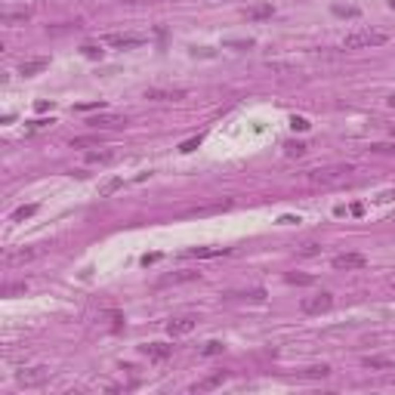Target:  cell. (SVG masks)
Segmentation results:
<instances>
[{"label": "cell", "mask_w": 395, "mask_h": 395, "mask_svg": "<svg viewBox=\"0 0 395 395\" xmlns=\"http://www.w3.org/2000/svg\"><path fill=\"white\" fill-rule=\"evenodd\" d=\"M352 167L349 164H340V167H324V170H312L309 173V182L312 185H321V188H331V185H343L352 179Z\"/></svg>", "instance_id": "6da1fadb"}, {"label": "cell", "mask_w": 395, "mask_h": 395, "mask_svg": "<svg viewBox=\"0 0 395 395\" xmlns=\"http://www.w3.org/2000/svg\"><path fill=\"white\" fill-rule=\"evenodd\" d=\"M383 43H389V34L380 28H361V31L346 34V40H343L346 49H370V46H383Z\"/></svg>", "instance_id": "7a4b0ae2"}, {"label": "cell", "mask_w": 395, "mask_h": 395, "mask_svg": "<svg viewBox=\"0 0 395 395\" xmlns=\"http://www.w3.org/2000/svg\"><path fill=\"white\" fill-rule=\"evenodd\" d=\"M331 306H334V293H327V290H321V293L306 296V300H303V312L306 315H321V312H327Z\"/></svg>", "instance_id": "3957f363"}, {"label": "cell", "mask_w": 395, "mask_h": 395, "mask_svg": "<svg viewBox=\"0 0 395 395\" xmlns=\"http://www.w3.org/2000/svg\"><path fill=\"white\" fill-rule=\"evenodd\" d=\"M201 278V272H191V269H182V272H170V275H161L158 278V290L161 287H173V284H188V281H198Z\"/></svg>", "instance_id": "277c9868"}, {"label": "cell", "mask_w": 395, "mask_h": 395, "mask_svg": "<svg viewBox=\"0 0 395 395\" xmlns=\"http://www.w3.org/2000/svg\"><path fill=\"white\" fill-rule=\"evenodd\" d=\"M194 324H198L194 315H176V318L167 321V334H170V337H185V334L194 331Z\"/></svg>", "instance_id": "5b68a950"}, {"label": "cell", "mask_w": 395, "mask_h": 395, "mask_svg": "<svg viewBox=\"0 0 395 395\" xmlns=\"http://www.w3.org/2000/svg\"><path fill=\"white\" fill-rule=\"evenodd\" d=\"M16 380H19V386H43L49 380V370L46 367H28V370H19Z\"/></svg>", "instance_id": "8992f818"}, {"label": "cell", "mask_w": 395, "mask_h": 395, "mask_svg": "<svg viewBox=\"0 0 395 395\" xmlns=\"http://www.w3.org/2000/svg\"><path fill=\"white\" fill-rule=\"evenodd\" d=\"M232 253V247H188V250H182V256L188 259H213V256H226Z\"/></svg>", "instance_id": "52a82bcc"}, {"label": "cell", "mask_w": 395, "mask_h": 395, "mask_svg": "<svg viewBox=\"0 0 395 395\" xmlns=\"http://www.w3.org/2000/svg\"><path fill=\"white\" fill-rule=\"evenodd\" d=\"M105 43H111L117 49H133V46H142L145 37L142 34H105Z\"/></svg>", "instance_id": "ba28073f"}, {"label": "cell", "mask_w": 395, "mask_h": 395, "mask_svg": "<svg viewBox=\"0 0 395 395\" xmlns=\"http://www.w3.org/2000/svg\"><path fill=\"white\" fill-rule=\"evenodd\" d=\"M367 266V259L361 256V253H340V256H334V269H346V272H349V269H364Z\"/></svg>", "instance_id": "9c48e42d"}, {"label": "cell", "mask_w": 395, "mask_h": 395, "mask_svg": "<svg viewBox=\"0 0 395 395\" xmlns=\"http://www.w3.org/2000/svg\"><path fill=\"white\" fill-rule=\"evenodd\" d=\"M93 130H117V127H123L127 123V117H117V114H102V117H90L87 120Z\"/></svg>", "instance_id": "30bf717a"}, {"label": "cell", "mask_w": 395, "mask_h": 395, "mask_svg": "<svg viewBox=\"0 0 395 395\" xmlns=\"http://www.w3.org/2000/svg\"><path fill=\"white\" fill-rule=\"evenodd\" d=\"M185 96H188L185 90H158V87L145 90V99H155V102H176V99H185Z\"/></svg>", "instance_id": "8fae6325"}, {"label": "cell", "mask_w": 395, "mask_h": 395, "mask_svg": "<svg viewBox=\"0 0 395 395\" xmlns=\"http://www.w3.org/2000/svg\"><path fill=\"white\" fill-rule=\"evenodd\" d=\"M170 352H173V346H167V343H145L142 346V355H148L152 361H164V358H170Z\"/></svg>", "instance_id": "7c38bea8"}, {"label": "cell", "mask_w": 395, "mask_h": 395, "mask_svg": "<svg viewBox=\"0 0 395 395\" xmlns=\"http://www.w3.org/2000/svg\"><path fill=\"white\" fill-rule=\"evenodd\" d=\"M229 380V374L226 370H216V374H210V377H204L201 383H194V392H210V389H219L222 383Z\"/></svg>", "instance_id": "4fadbf2b"}, {"label": "cell", "mask_w": 395, "mask_h": 395, "mask_svg": "<svg viewBox=\"0 0 395 395\" xmlns=\"http://www.w3.org/2000/svg\"><path fill=\"white\" fill-rule=\"evenodd\" d=\"M46 65H49V59H28V62L19 65V74H25V78H34V74H40Z\"/></svg>", "instance_id": "5bb4252c"}, {"label": "cell", "mask_w": 395, "mask_h": 395, "mask_svg": "<svg viewBox=\"0 0 395 395\" xmlns=\"http://www.w3.org/2000/svg\"><path fill=\"white\" fill-rule=\"evenodd\" d=\"M244 16L250 19V22H262V19H272V16H275V7H272V4H259V7H250Z\"/></svg>", "instance_id": "9a60e30c"}, {"label": "cell", "mask_w": 395, "mask_h": 395, "mask_svg": "<svg viewBox=\"0 0 395 395\" xmlns=\"http://www.w3.org/2000/svg\"><path fill=\"white\" fill-rule=\"evenodd\" d=\"M232 207V201H219V204H204V207H191V210H185L182 216H204V213H216V210H229Z\"/></svg>", "instance_id": "2e32d148"}, {"label": "cell", "mask_w": 395, "mask_h": 395, "mask_svg": "<svg viewBox=\"0 0 395 395\" xmlns=\"http://www.w3.org/2000/svg\"><path fill=\"white\" fill-rule=\"evenodd\" d=\"M40 250L37 247H28V250H16V253H10L7 256V266H19V262H28V259H34Z\"/></svg>", "instance_id": "e0dca14e"}, {"label": "cell", "mask_w": 395, "mask_h": 395, "mask_svg": "<svg viewBox=\"0 0 395 395\" xmlns=\"http://www.w3.org/2000/svg\"><path fill=\"white\" fill-rule=\"evenodd\" d=\"M364 367H370V370H392L395 364H392V358H377V355L370 358V355H367V358H364Z\"/></svg>", "instance_id": "ac0fdd59"}, {"label": "cell", "mask_w": 395, "mask_h": 395, "mask_svg": "<svg viewBox=\"0 0 395 395\" xmlns=\"http://www.w3.org/2000/svg\"><path fill=\"white\" fill-rule=\"evenodd\" d=\"M331 374V367L327 364H315V367H306V370H300V377H312V380H318V377H327Z\"/></svg>", "instance_id": "d6986e66"}, {"label": "cell", "mask_w": 395, "mask_h": 395, "mask_svg": "<svg viewBox=\"0 0 395 395\" xmlns=\"http://www.w3.org/2000/svg\"><path fill=\"white\" fill-rule=\"evenodd\" d=\"M114 155L111 152H87V164H111Z\"/></svg>", "instance_id": "ffe728a7"}, {"label": "cell", "mask_w": 395, "mask_h": 395, "mask_svg": "<svg viewBox=\"0 0 395 395\" xmlns=\"http://www.w3.org/2000/svg\"><path fill=\"white\" fill-rule=\"evenodd\" d=\"M117 188H123V179H117V176H114V179H108L102 188H99V198H108V194H114Z\"/></svg>", "instance_id": "44dd1931"}, {"label": "cell", "mask_w": 395, "mask_h": 395, "mask_svg": "<svg viewBox=\"0 0 395 395\" xmlns=\"http://www.w3.org/2000/svg\"><path fill=\"white\" fill-rule=\"evenodd\" d=\"M34 213H37V204H25V207H19V210L13 213V222H22V219L34 216Z\"/></svg>", "instance_id": "7402d4cb"}, {"label": "cell", "mask_w": 395, "mask_h": 395, "mask_svg": "<svg viewBox=\"0 0 395 395\" xmlns=\"http://www.w3.org/2000/svg\"><path fill=\"white\" fill-rule=\"evenodd\" d=\"M53 123H56L53 117H49V120H46V117H40V120H31L28 127H25V133H37V130H46V127H53Z\"/></svg>", "instance_id": "603a6c76"}, {"label": "cell", "mask_w": 395, "mask_h": 395, "mask_svg": "<svg viewBox=\"0 0 395 395\" xmlns=\"http://www.w3.org/2000/svg\"><path fill=\"white\" fill-rule=\"evenodd\" d=\"M81 53H84L87 59H102V46H96V43H84V46H81Z\"/></svg>", "instance_id": "cb8c5ba5"}, {"label": "cell", "mask_w": 395, "mask_h": 395, "mask_svg": "<svg viewBox=\"0 0 395 395\" xmlns=\"http://www.w3.org/2000/svg\"><path fill=\"white\" fill-rule=\"evenodd\" d=\"M284 148H287V155H290V158H300V155H306V148H309V145H306V142H287Z\"/></svg>", "instance_id": "d4e9b609"}, {"label": "cell", "mask_w": 395, "mask_h": 395, "mask_svg": "<svg viewBox=\"0 0 395 395\" xmlns=\"http://www.w3.org/2000/svg\"><path fill=\"white\" fill-rule=\"evenodd\" d=\"M370 152L374 155H395V142H377V145H370Z\"/></svg>", "instance_id": "484cf974"}, {"label": "cell", "mask_w": 395, "mask_h": 395, "mask_svg": "<svg viewBox=\"0 0 395 395\" xmlns=\"http://www.w3.org/2000/svg\"><path fill=\"white\" fill-rule=\"evenodd\" d=\"M226 346H222L219 340H210V343H204V349H201V355H219Z\"/></svg>", "instance_id": "4316f807"}, {"label": "cell", "mask_w": 395, "mask_h": 395, "mask_svg": "<svg viewBox=\"0 0 395 395\" xmlns=\"http://www.w3.org/2000/svg\"><path fill=\"white\" fill-rule=\"evenodd\" d=\"M25 290H28V284L16 281V284H7V287H4V296H16V293H25Z\"/></svg>", "instance_id": "83f0119b"}, {"label": "cell", "mask_w": 395, "mask_h": 395, "mask_svg": "<svg viewBox=\"0 0 395 395\" xmlns=\"http://www.w3.org/2000/svg\"><path fill=\"white\" fill-rule=\"evenodd\" d=\"M334 16H346V19H355L358 16V7H334Z\"/></svg>", "instance_id": "f1b7e54d"}, {"label": "cell", "mask_w": 395, "mask_h": 395, "mask_svg": "<svg viewBox=\"0 0 395 395\" xmlns=\"http://www.w3.org/2000/svg\"><path fill=\"white\" fill-rule=\"evenodd\" d=\"M284 281H287V284H303V287H306V284H312L315 278H312V275H293V272H290Z\"/></svg>", "instance_id": "f546056e"}, {"label": "cell", "mask_w": 395, "mask_h": 395, "mask_svg": "<svg viewBox=\"0 0 395 395\" xmlns=\"http://www.w3.org/2000/svg\"><path fill=\"white\" fill-rule=\"evenodd\" d=\"M99 139L96 136H78V139H71V148H87V145H96Z\"/></svg>", "instance_id": "4dcf8cb0"}, {"label": "cell", "mask_w": 395, "mask_h": 395, "mask_svg": "<svg viewBox=\"0 0 395 395\" xmlns=\"http://www.w3.org/2000/svg\"><path fill=\"white\" fill-rule=\"evenodd\" d=\"M198 145H201V136H191V139H185V142L179 145V152H182V155H188V152H194Z\"/></svg>", "instance_id": "1f68e13d"}, {"label": "cell", "mask_w": 395, "mask_h": 395, "mask_svg": "<svg viewBox=\"0 0 395 395\" xmlns=\"http://www.w3.org/2000/svg\"><path fill=\"white\" fill-rule=\"evenodd\" d=\"M300 253H303V256H315V253H321V244H315V241H306V244L300 247Z\"/></svg>", "instance_id": "d6a6232c"}, {"label": "cell", "mask_w": 395, "mask_h": 395, "mask_svg": "<svg viewBox=\"0 0 395 395\" xmlns=\"http://www.w3.org/2000/svg\"><path fill=\"white\" fill-rule=\"evenodd\" d=\"M290 127H293V130H300V133H303V130H309V127H312V123H309V120H306V117H300V114H293V117H290Z\"/></svg>", "instance_id": "836d02e7"}, {"label": "cell", "mask_w": 395, "mask_h": 395, "mask_svg": "<svg viewBox=\"0 0 395 395\" xmlns=\"http://www.w3.org/2000/svg\"><path fill=\"white\" fill-rule=\"evenodd\" d=\"M25 19H28V10H25V13H10V16H4L7 25H13V22H25Z\"/></svg>", "instance_id": "e575fe53"}, {"label": "cell", "mask_w": 395, "mask_h": 395, "mask_svg": "<svg viewBox=\"0 0 395 395\" xmlns=\"http://www.w3.org/2000/svg\"><path fill=\"white\" fill-rule=\"evenodd\" d=\"M105 105L102 102H87V105H78V111H102Z\"/></svg>", "instance_id": "d590c367"}, {"label": "cell", "mask_w": 395, "mask_h": 395, "mask_svg": "<svg viewBox=\"0 0 395 395\" xmlns=\"http://www.w3.org/2000/svg\"><path fill=\"white\" fill-rule=\"evenodd\" d=\"M161 259V253H145L142 256V266H152V262H158Z\"/></svg>", "instance_id": "8d00e7d4"}, {"label": "cell", "mask_w": 395, "mask_h": 395, "mask_svg": "<svg viewBox=\"0 0 395 395\" xmlns=\"http://www.w3.org/2000/svg\"><path fill=\"white\" fill-rule=\"evenodd\" d=\"M278 222H281V226H296V222H300V216H281Z\"/></svg>", "instance_id": "74e56055"}, {"label": "cell", "mask_w": 395, "mask_h": 395, "mask_svg": "<svg viewBox=\"0 0 395 395\" xmlns=\"http://www.w3.org/2000/svg\"><path fill=\"white\" fill-rule=\"evenodd\" d=\"M389 136H392V139H395V123H389Z\"/></svg>", "instance_id": "f35d334b"}, {"label": "cell", "mask_w": 395, "mask_h": 395, "mask_svg": "<svg viewBox=\"0 0 395 395\" xmlns=\"http://www.w3.org/2000/svg\"><path fill=\"white\" fill-rule=\"evenodd\" d=\"M389 105H392V108H395V93H392V96H389Z\"/></svg>", "instance_id": "ab89813d"}, {"label": "cell", "mask_w": 395, "mask_h": 395, "mask_svg": "<svg viewBox=\"0 0 395 395\" xmlns=\"http://www.w3.org/2000/svg\"><path fill=\"white\" fill-rule=\"evenodd\" d=\"M389 4H392V7H395V0H389Z\"/></svg>", "instance_id": "60d3db41"}]
</instances>
